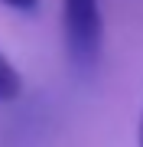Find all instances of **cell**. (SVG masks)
Wrapping results in <instances>:
<instances>
[{
    "instance_id": "obj_1",
    "label": "cell",
    "mask_w": 143,
    "mask_h": 147,
    "mask_svg": "<svg viewBox=\"0 0 143 147\" xmlns=\"http://www.w3.org/2000/svg\"><path fill=\"white\" fill-rule=\"evenodd\" d=\"M65 46L78 72H91L104 46V20L98 0H65Z\"/></svg>"
},
{
    "instance_id": "obj_2",
    "label": "cell",
    "mask_w": 143,
    "mask_h": 147,
    "mask_svg": "<svg viewBox=\"0 0 143 147\" xmlns=\"http://www.w3.org/2000/svg\"><path fill=\"white\" fill-rule=\"evenodd\" d=\"M20 92H23V79H20V72L13 69L10 59L0 53V101H13V98H20Z\"/></svg>"
},
{
    "instance_id": "obj_3",
    "label": "cell",
    "mask_w": 143,
    "mask_h": 147,
    "mask_svg": "<svg viewBox=\"0 0 143 147\" xmlns=\"http://www.w3.org/2000/svg\"><path fill=\"white\" fill-rule=\"evenodd\" d=\"M0 3H7L10 10H20V13H33L39 7V0H0Z\"/></svg>"
},
{
    "instance_id": "obj_4",
    "label": "cell",
    "mask_w": 143,
    "mask_h": 147,
    "mask_svg": "<svg viewBox=\"0 0 143 147\" xmlns=\"http://www.w3.org/2000/svg\"><path fill=\"white\" fill-rule=\"evenodd\" d=\"M140 147H143V118H140Z\"/></svg>"
}]
</instances>
